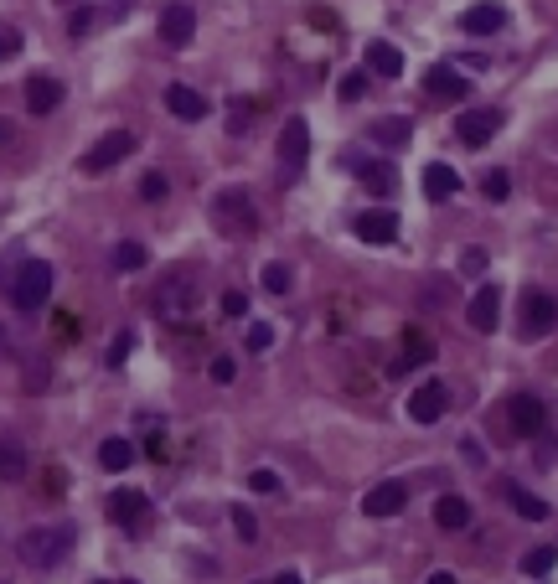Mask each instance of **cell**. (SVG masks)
I'll return each instance as SVG.
<instances>
[{
  "label": "cell",
  "instance_id": "22",
  "mask_svg": "<svg viewBox=\"0 0 558 584\" xmlns=\"http://www.w3.org/2000/svg\"><path fill=\"white\" fill-rule=\"evenodd\" d=\"M434 522H440L445 533H465V528H471V502L455 497V491H450V497L434 502Z\"/></svg>",
  "mask_w": 558,
  "mask_h": 584
},
{
  "label": "cell",
  "instance_id": "17",
  "mask_svg": "<svg viewBox=\"0 0 558 584\" xmlns=\"http://www.w3.org/2000/svg\"><path fill=\"white\" fill-rule=\"evenodd\" d=\"M460 26H465L471 37H496V32L507 26V6H496V0H481V6H471V11L460 16Z\"/></svg>",
  "mask_w": 558,
  "mask_h": 584
},
{
  "label": "cell",
  "instance_id": "46",
  "mask_svg": "<svg viewBox=\"0 0 558 584\" xmlns=\"http://www.w3.org/2000/svg\"><path fill=\"white\" fill-rule=\"evenodd\" d=\"M274 584H305V579H300L295 569H285V574H274Z\"/></svg>",
  "mask_w": 558,
  "mask_h": 584
},
{
  "label": "cell",
  "instance_id": "19",
  "mask_svg": "<svg viewBox=\"0 0 558 584\" xmlns=\"http://www.w3.org/2000/svg\"><path fill=\"white\" fill-rule=\"evenodd\" d=\"M424 362H434V342L419 326H409V331H403V357L388 367V373H409V367H424Z\"/></svg>",
  "mask_w": 558,
  "mask_h": 584
},
{
  "label": "cell",
  "instance_id": "3",
  "mask_svg": "<svg viewBox=\"0 0 558 584\" xmlns=\"http://www.w3.org/2000/svg\"><path fill=\"white\" fill-rule=\"evenodd\" d=\"M47 300H52V264L47 259H26L11 274V305L16 311H42Z\"/></svg>",
  "mask_w": 558,
  "mask_h": 584
},
{
  "label": "cell",
  "instance_id": "41",
  "mask_svg": "<svg viewBox=\"0 0 558 584\" xmlns=\"http://www.w3.org/2000/svg\"><path fill=\"white\" fill-rule=\"evenodd\" d=\"M248 491H264V497H274V491H279V476H274V471H254V476H248Z\"/></svg>",
  "mask_w": 558,
  "mask_h": 584
},
{
  "label": "cell",
  "instance_id": "28",
  "mask_svg": "<svg viewBox=\"0 0 558 584\" xmlns=\"http://www.w3.org/2000/svg\"><path fill=\"white\" fill-rule=\"evenodd\" d=\"M26 476V450L16 440H0V481H21Z\"/></svg>",
  "mask_w": 558,
  "mask_h": 584
},
{
  "label": "cell",
  "instance_id": "16",
  "mask_svg": "<svg viewBox=\"0 0 558 584\" xmlns=\"http://www.w3.org/2000/svg\"><path fill=\"white\" fill-rule=\"evenodd\" d=\"M57 104H62V78L31 73V78H26V109H31V114H52Z\"/></svg>",
  "mask_w": 558,
  "mask_h": 584
},
{
  "label": "cell",
  "instance_id": "23",
  "mask_svg": "<svg viewBox=\"0 0 558 584\" xmlns=\"http://www.w3.org/2000/svg\"><path fill=\"white\" fill-rule=\"evenodd\" d=\"M367 68L378 78H403V52L393 42H367Z\"/></svg>",
  "mask_w": 558,
  "mask_h": 584
},
{
  "label": "cell",
  "instance_id": "10",
  "mask_svg": "<svg viewBox=\"0 0 558 584\" xmlns=\"http://www.w3.org/2000/svg\"><path fill=\"white\" fill-rule=\"evenodd\" d=\"M445 414H450V388L434 383V378L419 383L414 398H409V419H414V424H440Z\"/></svg>",
  "mask_w": 558,
  "mask_h": 584
},
{
  "label": "cell",
  "instance_id": "4",
  "mask_svg": "<svg viewBox=\"0 0 558 584\" xmlns=\"http://www.w3.org/2000/svg\"><path fill=\"white\" fill-rule=\"evenodd\" d=\"M517 326H522V342H543V336L558 326V300L538 285H527L517 300Z\"/></svg>",
  "mask_w": 558,
  "mask_h": 584
},
{
  "label": "cell",
  "instance_id": "32",
  "mask_svg": "<svg viewBox=\"0 0 558 584\" xmlns=\"http://www.w3.org/2000/svg\"><path fill=\"white\" fill-rule=\"evenodd\" d=\"M553 559H558L553 548H533V553L522 559V574H533V579H538V574H548V569H553Z\"/></svg>",
  "mask_w": 558,
  "mask_h": 584
},
{
  "label": "cell",
  "instance_id": "12",
  "mask_svg": "<svg viewBox=\"0 0 558 584\" xmlns=\"http://www.w3.org/2000/svg\"><path fill=\"white\" fill-rule=\"evenodd\" d=\"M192 37H197V11L186 6V0H171L161 11V42L166 47H192Z\"/></svg>",
  "mask_w": 558,
  "mask_h": 584
},
{
  "label": "cell",
  "instance_id": "2",
  "mask_svg": "<svg viewBox=\"0 0 558 584\" xmlns=\"http://www.w3.org/2000/svg\"><path fill=\"white\" fill-rule=\"evenodd\" d=\"M212 223L223 233H233V238H248L259 228V207H254V197H248L243 187H228V192L212 197Z\"/></svg>",
  "mask_w": 558,
  "mask_h": 584
},
{
  "label": "cell",
  "instance_id": "11",
  "mask_svg": "<svg viewBox=\"0 0 558 584\" xmlns=\"http://www.w3.org/2000/svg\"><path fill=\"white\" fill-rule=\"evenodd\" d=\"M424 94L434 104H460L465 94H471V78H460V68H450V63H434L424 73Z\"/></svg>",
  "mask_w": 558,
  "mask_h": 584
},
{
  "label": "cell",
  "instance_id": "34",
  "mask_svg": "<svg viewBox=\"0 0 558 584\" xmlns=\"http://www.w3.org/2000/svg\"><path fill=\"white\" fill-rule=\"evenodd\" d=\"M130 352H135V336L119 331L114 342H109V357H104V362H109V367H124V357H130Z\"/></svg>",
  "mask_w": 558,
  "mask_h": 584
},
{
  "label": "cell",
  "instance_id": "35",
  "mask_svg": "<svg viewBox=\"0 0 558 584\" xmlns=\"http://www.w3.org/2000/svg\"><path fill=\"white\" fill-rule=\"evenodd\" d=\"M26 47V37L16 32V26H6V21H0V63H6V57H16Z\"/></svg>",
  "mask_w": 558,
  "mask_h": 584
},
{
  "label": "cell",
  "instance_id": "6",
  "mask_svg": "<svg viewBox=\"0 0 558 584\" xmlns=\"http://www.w3.org/2000/svg\"><path fill=\"white\" fill-rule=\"evenodd\" d=\"M347 171L362 181V187L372 192V197H393V187H398V171H393V161H372V156H362V150H347Z\"/></svg>",
  "mask_w": 558,
  "mask_h": 584
},
{
  "label": "cell",
  "instance_id": "27",
  "mask_svg": "<svg viewBox=\"0 0 558 584\" xmlns=\"http://www.w3.org/2000/svg\"><path fill=\"white\" fill-rule=\"evenodd\" d=\"M192 300H197V290H192V285H186V280H171L155 305H161V316H181V311H192Z\"/></svg>",
  "mask_w": 558,
  "mask_h": 584
},
{
  "label": "cell",
  "instance_id": "18",
  "mask_svg": "<svg viewBox=\"0 0 558 584\" xmlns=\"http://www.w3.org/2000/svg\"><path fill=\"white\" fill-rule=\"evenodd\" d=\"M166 109H171L176 119H186V125L207 119V99L197 94V88H186V83H171V88H166Z\"/></svg>",
  "mask_w": 558,
  "mask_h": 584
},
{
  "label": "cell",
  "instance_id": "8",
  "mask_svg": "<svg viewBox=\"0 0 558 584\" xmlns=\"http://www.w3.org/2000/svg\"><path fill=\"white\" fill-rule=\"evenodd\" d=\"M305 156H310L305 119H285V130H279V171H285V181H295L305 171Z\"/></svg>",
  "mask_w": 558,
  "mask_h": 584
},
{
  "label": "cell",
  "instance_id": "43",
  "mask_svg": "<svg viewBox=\"0 0 558 584\" xmlns=\"http://www.w3.org/2000/svg\"><path fill=\"white\" fill-rule=\"evenodd\" d=\"M243 311H248V300H243L238 290H228V295H223V316H243Z\"/></svg>",
  "mask_w": 558,
  "mask_h": 584
},
{
  "label": "cell",
  "instance_id": "36",
  "mask_svg": "<svg viewBox=\"0 0 558 584\" xmlns=\"http://www.w3.org/2000/svg\"><path fill=\"white\" fill-rule=\"evenodd\" d=\"M233 528H238L243 543H254V538H259V522H254V512H248V507H233Z\"/></svg>",
  "mask_w": 558,
  "mask_h": 584
},
{
  "label": "cell",
  "instance_id": "44",
  "mask_svg": "<svg viewBox=\"0 0 558 584\" xmlns=\"http://www.w3.org/2000/svg\"><path fill=\"white\" fill-rule=\"evenodd\" d=\"M460 269H465V274H481V269H486V254H481V249H471V254L460 259Z\"/></svg>",
  "mask_w": 558,
  "mask_h": 584
},
{
  "label": "cell",
  "instance_id": "26",
  "mask_svg": "<svg viewBox=\"0 0 558 584\" xmlns=\"http://www.w3.org/2000/svg\"><path fill=\"white\" fill-rule=\"evenodd\" d=\"M507 507H512L517 517H527V522H543V517H548V502L533 497L527 486H507Z\"/></svg>",
  "mask_w": 558,
  "mask_h": 584
},
{
  "label": "cell",
  "instance_id": "42",
  "mask_svg": "<svg viewBox=\"0 0 558 584\" xmlns=\"http://www.w3.org/2000/svg\"><path fill=\"white\" fill-rule=\"evenodd\" d=\"M248 125H254V119H248V104H233V119H228V130H233V135H243Z\"/></svg>",
  "mask_w": 558,
  "mask_h": 584
},
{
  "label": "cell",
  "instance_id": "9",
  "mask_svg": "<svg viewBox=\"0 0 558 584\" xmlns=\"http://www.w3.org/2000/svg\"><path fill=\"white\" fill-rule=\"evenodd\" d=\"M496 130H502V109H465V114L455 119L460 145H471V150L491 145V140H496Z\"/></svg>",
  "mask_w": 558,
  "mask_h": 584
},
{
  "label": "cell",
  "instance_id": "30",
  "mask_svg": "<svg viewBox=\"0 0 558 584\" xmlns=\"http://www.w3.org/2000/svg\"><path fill=\"white\" fill-rule=\"evenodd\" d=\"M145 243H135V238H124L119 249H114V269H145Z\"/></svg>",
  "mask_w": 558,
  "mask_h": 584
},
{
  "label": "cell",
  "instance_id": "15",
  "mask_svg": "<svg viewBox=\"0 0 558 584\" xmlns=\"http://www.w3.org/2000/svg\"><path fill=\"white\" fill-rule=\"evenodd\" d=\"M496 316H502V285H476L471 295V331H496Z\"/></svg>",
  "mask_w": 558,
  "mask_h": 584
},
{
  "label": "cell",
  "instance_id": "33",
  "mask_svg": "<svg viewBox=\"0 0 558 584\" xmlns=\"http://www.w3.org/2000/svg\"><path fill=\"white\" fill-rule=\"evenodd\" d=\"M269 347H274V326L254 321V326H248V352H269Z\"/></svg>",
  "mask_w": 558,
  "mask_h": 584
},
{
  "label": "cell",
  "instance_id": "37",
  "mask_svg": "<svg viewBox=\"0 0 558 584\" xmlns=\"http://www.w3.org/2000/svg\"><path fill=\"white\" fill-rule=\"evenodd\" d=\"M367 94V73H347V78H341V99H347V104H357Z\"/></svg>",
  "mask_w": 558,
  "mask_h": 584
},
{
  "label": "cell",
  "instance_id": "48",
  "mask_svg": "<svg viewBox=\"0 0 558 584\" xmlns=\"http://www.w3.org/2000/svg\"><path fill=\"white\" fill-rule=\"evenodd\" d=\"M424 584H455V574H445V569H440V574H429Z\"/></svg>",
  "mask_w": 558,
  "mask_h": 584
},
{
  "label": "cell",
  "instance_id": "5",
  "mask_svg": "<svg viewBox=\"0 0 558 584\" xmlns=\"http://www.w3.org/2000/svg\"><path fill=\"white\" fill-rule=\"evenodd\" d=\"M124 156H135V135H130V130H109V135H99V140L83 150V171H88V176L114 171Z\"/></svg>",
  "mask_w": 558,
  "mask_h": 584
},
{
  "label": "cell",
  "instance_id": "24",
  "mask_svg": "<svg viewBox=\"0 0 558 584\" xmlns=\"http://www.w3.org/2000/svg\"><path fill=\"white\" fill-rule=\"evenodd\" d=\"M109 517L124 522V528H135L145 517V491H109Z\"/></svg>",
  "mask_w": 558,
  "mask_h": 584
},
{
  "label": "cell",
  "instance_id": "50",
  "mask_svg": "<svg viewBox=\"0 0 558 584\" xmlns=\"http://www.w3.org/2000/svg\"><path fill=\"white\" fill-rule=\"evenodd\" d=\"M99 584H104V579H99Z\"/></svg>",
  "mask_w": 558,
  "mask_h": 584
},
{
  "label": "cell",
  "instance_id": "1",
  "mask_svg": "<svg viewBox=\"0 0 558 584\" xmlns=\"http://www.w3.org/2000/svg\"><path fill=\"white\" fill-rule=\"evenodd\" d=\"M73 543H78V528H73V522H52V528L21 533L16 553H21V564H31V569H52V564H62V559L73 553Z\"/></svg>",
  "mask_w": 558,
  "mask_h": 584
},
{
  "label": "cell",
  "instance_id": "31",
  "mask_svg": "<svg viewBox=\"0 0 558 584\" xmlns=\"http://www.w3.org/2000/svg\"><path fill=\"white\" fill-rule=\"evenodd\" d=\"M99 21H104V16L93 11V6H78V11H73V21H68V37H73V42H83V37H88Z\"/></svg>",
  "mask_w": 558,
  "mask_h": 584
},
{
  "label": "cell",
  "instance_id": "25",
  "mask_svg": "<svg viewBox=\"0 0 558 584\" xmlns=\"http://www.w3.org/2000/svg\"><path fill=\"white\" fill-rule=\"evenodd\" d=\"M99 466L114 471V476H119V471H130V466H135V445H130V440H119V435L104 440V445H99Z\"/></svg>",
  "mask_w": 558,
  "mask_h": 584
},
{
  "label": "cell",
  "instance_id": "38",
  "mask_svg": "<svg viewBox=\"0 0 558 584\" xmlns=\"http://www.w3.org/2000/svg\"><path fill=\"white\" fill-rule=\"evenodd\" d=\"M140 197H145V202H161V197H166V176L150 171V176L140 181Z\"/></svg>",
  "mask_w": 558,
  "mask_h": 584
},
{
  "label": "cell",
  "instance_id": "21",
  "mask_svg": "<svg viewBox=\"0 0 558 584\" xmlns=\"http://www.w3.org/2000/svg\"><path fill=\"white\" fill-rule=\"evenodd\" d=\"M367 135H372V145H383V150H398V145H409V135H414V119H403V114H388V119H378V125H372Z\"/></svg>",
  "mask_w": 558,
  "mask_h": 584
},
{
  "label": "cell",
  "instance_id": "13",
  "mask_svg": "<svg viewBox=\"0 0 558 584\" xmlns=\"http://www.w3.org/2000/svg\"><path fill=\"white\" fill-rule=\"evenodd\" d=\"M357 238L362 243H372V249H388V243L398 238V218H393V212L388 207H367V212H357Z\"/></svg>",
  "mask_w": 558,
  "mask_h": 584
},
{
  "label": "cell",
  "instance_id": "39",
  "mask_svg": "<svg viewBox=\"0 0 558 584\" xmlns=\"http://www.w3.org/2000/svg\"><path fill=\"white\" fill-rule=\"evenodd\" d=\"M481 187H486V197H491V202H507V171H486Z\"/></svg>",
  "mask_w": 558,
  "mask_h": 584
},
{
  "label": "cell",
  "instance_id": "49",
  "mask_svg": "<svg viewBox=\"0 0 558 584\" xmlns=\"http://www.w3.org/2000/svg\"><path fill=\"white\" fill-rule=\"evenodd\" d=\"M62 6H93V0H62Z\"/></svg>",
  "mask_w": 558,
  "mask_h": 584
},
{
  "label": "cell",
  "instance_id": "14",
  "mask_svg": "<svg viewBox=\"0 0 558 584\" xmlns=\"http://www.w3.org/2000/svg\"><path fill=\"white\" fill-rule=\"evenodd\" d=\"M403 507H409V486H403V481H378L362 497V512L367 517H398Z\"/></svg>",
  "mask_w": 558,
  "mask_h": 584
},
{
  "label": "cell",
  "instance_id": "40",
  "mask_svg": "<svg viewBox=\"0 0 558 584\" xmlns=\"http://www.w3.org/2000/svg\"><path fill=\"white\" fill-rule=\"evenodd\" d=\"M207 373H212V383H233V378H238V367H233V357H212Z\"/></svg>",
  "mask_w": 558,
  "mask_h": 584
},
{
  "label": "cell",
  "instance_id": "47",
  "mask_svg": "<svg viewBox=\"0 0 558 584\" xmlns=\"http://www.w3.org/2000/svg\"><path fill=\"white\" fill-rule=\"evenodd\" d=\"M11 135H16V130H11V119H6V114H0V145H6Z\"/></svg>",
  "mask_w": 558,
  "mask_h": 584
},
{
  "label": "cell",
  "instance_id": "29",
  "mask_svg": "<svg viewBox=\"0 0 558 584\" xmlns=\"http://www.w3.org/2000/svg\"><path fill=\"white\" fill-rule=\"evenodd\" d=\"M259 285H264L269 295H285V290H290V264L269 259V264H264V274H259Z\"/></svg>",
  "mask_w": 558,
  "mask_h": 584
},
{
  "label": "cell",
  "instance_id": "20",
  "mask_svg": "<svg viewBox=\"0 0 558 584\" xmlns=\"http://www.w3.org/2000/svg\"><path fill=\"white\" fill-rule=\"evenodd\" d=\"M455 192H460V176H455L445 161H429V166H424V197H429V202H450Z\"/></svg>",
  "mask_w": 558,
  "mask_h": 584
},
{
  "label": "cell",
  "instance_id": "45",
  "mask_svg": "<svg viewBox=\"0 0 558 584\" xmlns=\"http://www.w3.org/2000/svg\"><path fill=\"white\" fill-rule=\"evenodd\" d=\"M460 450H465V460H471V466H481V460H486V455H481V445H476V440H460Z\"/></svg>",
  "mask_w": 558,
  "mask_h": 584
},
{
  "label": "cell",
  "instance_id": "7",
  "mask_svg": "<svg viewBox=\"0 0 558 584\" xmlns=\"http://www.w3.org/2000/svg\"><path fill=\"white\" fill-rule=\"evenodd\" d=\"M507 424H512V435L538 440V435H543V424H548V404H543L538 393H512V404H507Z\"/></svg>",
  "mask_w": 558,
  "mask_h": 584
}]
</instances>
